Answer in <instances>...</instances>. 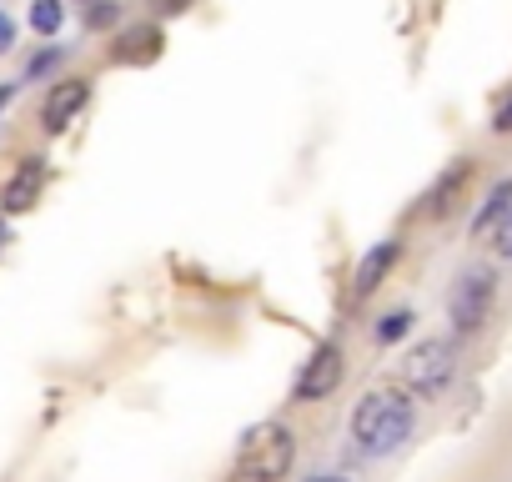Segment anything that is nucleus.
Listing matches in <instances>:
<instances>
[{
    "label": "nucleus",
    "mask_w": 512,
    "mask_h": 482,
    "mask_svg": "<svg viewBox=\"0 0 512 482\" xmlns=\"http://www.w3.org/2000/svg\"><path fill=\"white\" fill-rule=\"evenodd\" d=\"M412 427H417V407H412L402 392H392V387L367 392V397L352 407V417H347L352 452L367 457V462H382V457L402 452L407 437H412Z\"/></svg>",
    "instance_id": "f257e3e1"
},
{
    "label": "nucleus",
    "mask_w": 512,
    "mask_h": 482,
    "mask_svg": "<svg viewBox=\"0 0 512 482\" xmlns=\"http://www.w3.org/2000/svg\"><path fill=\"white\" fill-rule=\"evenodd\" d=\"M297 467V432L287 422H256L241 432L236 472L241 482H282Z\"/></svg>",
    "instance_id": "f03ea898"
},
{
    "label": "nucleus",
    "mask_w": 512,
    "mask_h": 482,
    "mask_svg": "<svg viewBox=\"0 0 512 482\" xmlns=\"http://www.w3.org/2000/svg\"><path fill=\"white\" fill-rule=\"evenodd\" d=\"M492 302H497V277L492 267H467L452 292H447V322L457 337H472L487 317H492Z\"/></svg>",
    "instance_id": "7ed1b4c3"
},
{
    "label": "nucleus",
    "mask_w": 512,
    "mask_h": 482,
    "mask_svg": "<svg viewBox=\"0 0 512 482\" xmlns=\"http://www.w3.org/2000/svg\"><path fill=\"white\" fill-rule=\"evenodd\" d=\"M452 377H457V347L447 337H427L402 357V382L422 397H437Z\"/></svg>",
    "instance_id": "20e7f679"
},
{
    "label": "nucleus",
    "mask_w": 512,
    "mask_h": 482,
    "mask_svg": "<svg viewBox=\"0 0 512 482\" xmlns=\"http://www.w3.org/2000/svg\"><path fill=\"white\" fill-rule=\"evenodd\" d=\"M342 372H347L342 347H337V342H322V347L307 357L302 377L292 382V397H297V402H322V397H332V392L342 387Z\"/></svg>",
    "instance_id": "39448f33"
},
{
    "label": "nucleus",
    "mask_w": 512,
    "mask_h": 482,
    "mask_svg": "<svg viewBox=\"0 0 512 482\" xmlns=\"http://www.w3.org/2000/svg\"><path fill=\"white\" fill-rule=\"evenodd\" d=\"M86 101H91V86H86V81H56V86L46 91V101H41V121H46V131L61 136V131L81 116Z\"/></svg>",
    "instance_id": "423d86ee"
},
{
    "label": "nucleus",
    "mask_w": 512,
    "mask_h": 482,
    "mask_svg": "<svg viewBox=\"0 0 512 482\" xmlns=\"http://www.w3.org/2000/svg\"><path fill=\"white\" fill-rule=\"evenodd\" d=\"M402 262V241L397 236H387V241H377V247L357 262V277H352V297L362 302V297H372L382 282H387V272Z\"/></svg>",
    "instance_id": "0eeeda50"
},
{
    "label": "nucleus",
    "mask_w": 512,
    "mask_h": 482,
    "mask_svg": "<svg viewBox=\"0 0 512 482\" xmlns=\"http://www.w3.org/2000/svg\"><path fill=\"white\" fill-rule=\"evenodd\" d=\"M41 186H46V171H41V161H21L16 166V176L6 181V191H0V211H31L36 201H41Z\"/></svg>",
    "instance_id": "6e6552de"
},
{
    "label": "nucleus",
    "mask_w": 512,
    "mask_h": 482,
    "mask_svg": "<svg viewBox=\"0 0 512 482\" xmlns=\"http://www.w3.org/2000/svg\"><path fill=\"white\" fill-rule=\"evenodd\" d=\"M507 206H512V181H497V186L482 196L477 216H472V236H492V226L507 216Z\"/></svg>",
    "instance_id": "1a4fd4ad"
},
{
    "label": "nucleus",
    "mask_w": 512,
    "mask_h": 482,
    "mask_svg": "<svg viewBox=\"0 0 512 482\" xmlns=\"http://www.w3.org/2000/svg\"><path fill=\"white\" fill-rule=\"evenodd\" d=\"M467 176H472V166H467V161H452L447 176H437V186H432V196H427V211H432V216H447V211H452V196L467 186Z\"/></svg>",
    "instance_id": "9d476101"
},
{
    "label": "nucleus",
    "mask_w": 512,
    "mask_h": 482,
    "mask_svg": "<svg viewBox=\"0 0 512 482\" xmlns=\"http://www.w3.org/2000/svg\"><path fill=\"white\" fill-rule=\"evenodd\" d=\"M151 56H161V31L156 26H141V31H131L126 36V46H116V61H151Z\"/></svg>",
    "instance_id": "9b49d317"
},
{
    "label": "nucleus",
    "mask_w": 512,
    "mask_h": 482,
    "mask_svg": "<svg viewBox=\"0 0 512 482\" xmlns=\"http://www.w3.org/2000/svg\"><path fill=\"white\" fill-rule=\"evenodd\" d=\"M61 21H66L61 0H31V26H36V36H56Z\"/></svg>",
    "instance_id": "f8f14e48"
},
{
    "label": "nucleus",
    "mask_w": 512,
    "mask_h": 482,
    "mask_svg": "<svg viewBox=\"0 0 512 482\" xmlns=\"http://www.w3.org/2000/svg\"><path fill=\"white\" fill-rule=\"evenodd\" d=\"M407 332H412V312H407V307H402V312H387V317L377 322V342H382V347L402 342Z\"/></svg>",
    "instance_id": "ddd939ff"
},
{
    "label": "nucleus",
    "mask_w": 512,
    "mask_h": 482,
    "mask_svg": "<svg viewBox=\"0 0 512 482\" xmlns=\"http://www.w3.org/2000/svg\"><path fill=\"white\" fill-rule=\"evenodd\" d=\"M492 252H497L502 262H512V206H507V216L492 226Z\"/></svg>",
    "instance_id": "4468645a"
},
{
    "label": "nucleus",
    "mask_w": 512,
    "mask_h": 482,
    "mask_svg": "<svg viewBox=\"0 0 512 482\" xmlns=\"http://www.w3.org/2000/svg\"><path fill=\"white\" fill-rule=\"evenodd\" d=\"M492 131H497V136H512V96L497 106V116H492Z\"/></svg>",
    "instance_id": "2eb2a0df"
},
{
    "label": "nucleus",
    "mask_w": 512,
    "mask_h": 482,
    "mask_svg": "<svg viewBox=\"0 0 512 482\" xmlns=\"http://www.w3.org/2000/svg\"><path fill=\"white\" fill-rule=\"evenodd\" d=\"M11 46H16V21L0 11V51H11Z\"/></svg>",
    "instance_id": "dca6fc26"
},
{
    "label": "nucleus",
    "mask_w": 512,
    "mask_h": 482,
    "mask_svg": "<svg viewBox=\"0 0 512 482\" xmlns=\"http://www.w3.org/2000/svg\"><path fill=\"white\" fill-rule=\"evenodd\" d=\"M186 6H191V0H156V11H161V16H181Z\"/></svg>",
    "instance_id": "f3484780"
},
{
    "label": "nucleus",
    "mask_w": 512,
    "mask_h": 482,
    "mask_svg": "<svg viewBox=\"0 0 512 482\" xmlns=\"http://www.w3.org/2000/svg\"><path fill=\"white\" fill-rule=\"evenodd\" d=\"M51 66H56V51H46V56H36V61H31V76H41V71H51Z\"/></svg>",
    "instance_id": "a211bd4d"
},
{
    "label": "nucleus",
    "mask_w": 512,
    "mask_h": 482,
    "mask_svg": "<svg viewBox=\"0 0 512 482\" xmlns=\"http://www.w3.org/2000/svg\"><path fill=\"white\" fill-rule=\"evenodd\" d=\"M11 96H16V86H0V111L11 106Z\"/></svg>",
    "instance_id": "6ab92c4d"
},
{
    "label": "nucleus",
    "mask_w": 512,
    "mask_h": 482,
    "mask_svg": "<svg viewBox=\"0 0 512 482\" xmlns=\"http://www.w3.org/2000/svg\"><path fill=\"white\" fill-rule=\"evenodd\" d=\"M6 241H11V226H6V216H0V247H6Z\"/></svg>",
    "instance_id": "aec40b11"
},
{
    "label": "nucleus",
    "mask_w": 512,
    "mask_h": 482,
    "mask_svg": "<svg viewBox=\"0 0 512 482\" xmlns=\"http://www.w3.org/2000/svg\"><path fill=\"white\" fill-rule=\"evenodd\" d=\"M312 482H352V477H312Z\"/></svg>",
    "instance_id": "412c9836"
}]
</instances>
